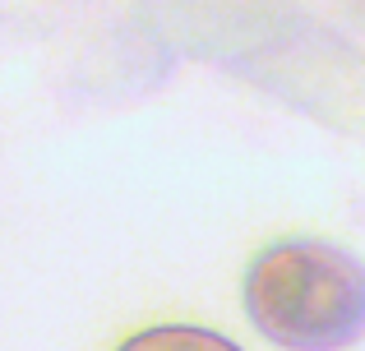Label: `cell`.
Listing matches in <instances>:
<instances>
[{
    "mask_svg": "<svg viewBox=\"0 0 365 351\" xmlns=\"http://www.w3.org/2000/svg\"><path fill=\"white\" fill-rule=\"evenodd\" d=\"M245 310L273 347L342 351L365 328V273L324 241H282L255 259Z\"/></svg>",
    "mask_w": 365,
    "mask_h": 351,
    "instance_id": "cell-1",
    "label": "cell"
},
{
    "mask_svg": "<svg viewBox=\"0 0 365 351\" xmlns=\"http://www.w3.org/2000/svg\"><path fill=\"white\" fill-rule=\"evenodd\" d=\"M120 351H241L232 337L208 333V328H185V324H167V328H148L134 333Z\"/></svg>",
    "mask_w": 365,
    "mask_h": 351,
    "instance_id": "cell-2",
    "label": "cell"
}]
</instances>
